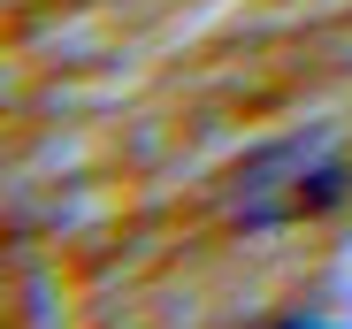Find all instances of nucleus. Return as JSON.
Here are the masks:
<instances>
[{"instance_id":"1","label":"nucleus","mask_w":352,"mask_h":329,"mask_svg":"<svg viewBox=\"0 0 352 329\" xmlns=\"http://www.w3.org/2000/svg\"><path fill=\"white\" fill-rule=\"evenodd\" d=\"M307 161H314V138H291V146L261 153L245 169V214L253 223H291V214H307L337 192V161L314 169V177H307Z\"/></svg>"}]
</instances>
